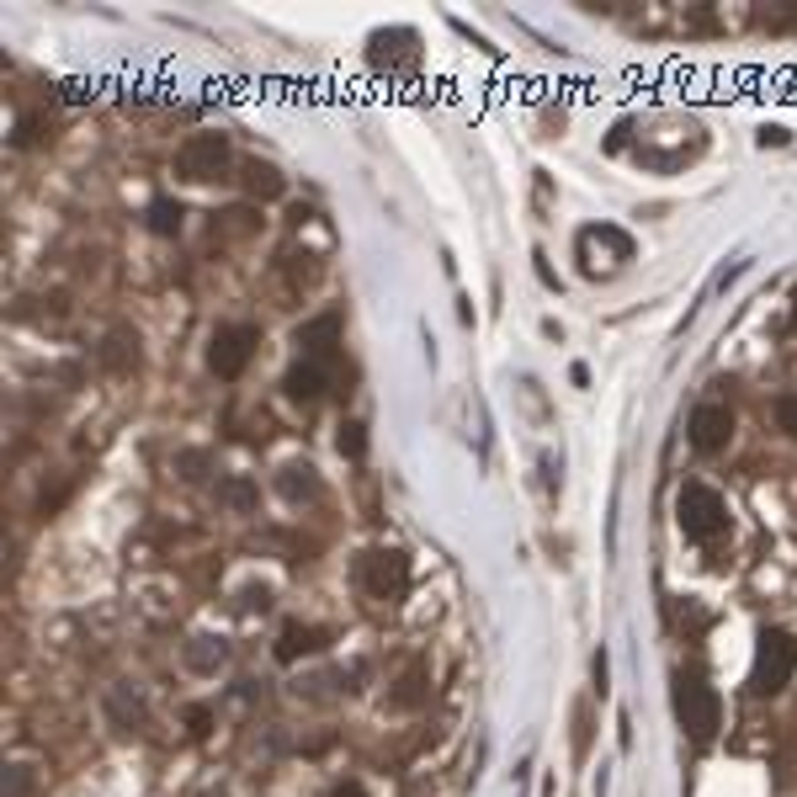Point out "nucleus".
Here are the masks:
<instances>
[{
  "label": "nucleus",
  "instance_id": "20e7f679",
  "mask_svg": "<svg viewBox=\"0 0 797 797\" xmlns=\"http://www.w3.org/2000/svg\"><path fill=\"white\" fill-rule=\"evenodd\" d=\"M229 170V139L224 133H192L176 150V176L181 181H218Z\"/></svg>",
  "mask_w": 797,
  "mask_h": 797
},
{
  "label": "nucleus",
  "instance_id": "39448f33",
  "mask_svg": "<svg viewBox=\"0 0 797 797\" xmlns=\"http://www.w3.org/2000/svg\"><path fill=\"white\" fill-rule=\"evenodd\" d=\"M250 352H255V324H218L213 341H207V367L218 378H239Z\"/></svg>",
  "mask_w": 797,
  "mask_h": 797
},
{
  "label": "nucleus",
  "instance_id": "f8f14e48",
  "mask_svg": "<svg viewBox=\"0 0 797 797\" xmlns=\"http://www.w3.org/2000/svg\"><path fill=\"white\" fill-rule=\"evenodd\" d=\"M314 628H287V633H282V659H298V649H314Z\"/></svg>",
  "mask_w": 797,
  "mask_h": 797
},
{
  "label": "nucleus",
  "instance_id": "f257e3e1",
  "mask_svg": "<svg viewBox=\"0 0 797 797\" xmlns=\"http://www.w3.org/2000/svg\"><path fill=\"white\" fill-rule=\"evenodd\" d=\"M680 511V532L691 537V543H717L723 532H728V505H723V495L707 489V484H686L676 500Z\"/></svg>",
  "mask_w": 797,
  "mask_h": 797
},
{
  "label": "nucleus",
  "instance_id": "9d476101",
  "mask_svg": "<svg viewBox=\"0 0 797 797\" xmlns=\"http://www.w3.org/2000/svg\"><path fill=\"white\" fill-rule=\"evenodd\" d=\"M245 187H250L255 198H282V176L272 170V165H261V159L245 165Z\"/></svg>",
  "mask_w": 797,
  "mask_h": 797
},
{
  "label": "nucleus",
  "instance_id": "423d86ee",
  "mask_svg": "<svg viewBox=\"0 0 797 797\" xmlns=\"http://www.w3.org/2000/svg\"><path fill=\"white\" fill-rule=\"evenodd\" d=\"M686 437H691V447H697L702 457L723 452V447H728V437H734V409H728V404H717V398L697 404V409H691V426H686Z\"/></svg>",
  "mask_w": 797,
  "mask_h": 797
},
{
  "label": "nucleus",
  "instance_id": "6e6552de",
  "mask_svg": "<svg viewBox=\"0 0 797 797\" xmlns=\"http://www.w3.org/2000/svg\"><path fill=\"white\" fill-rule=\"evenodd\" d=\"M335 346H341V314H319L314 324L298 330V352L309 361H335Z\"/></svg>",
  "mask_w": 797,
  "mask_h": 797
},
{
  "label": "nucleus",
  "instance_id": "2eb2a0df",
  "mask_svg": "<svg viewBox=\"0 0 797 797\" xmlns=\"http://www.w3.org/2000/svg\"><path fill=\"white\" fill-rule=\"evenodd\" d=\"M341 452H352V457H361V452H367V437H361L357 420H352V426H341Z\"/></svg>",
  "mask_w": 797,
  "mask_h": 797
},
{
  "label": "nucleus",
  "instance_id": "dca6fc26",
  "mask_svg": "<svg viewBox=\"0 0 797 797\" xmlns=\"http://www.w3.org/2000/svg\"><path fill=\"white\" fill-rule=\"evenodd\" d=\"M335 797H367V793H361L357 782H352V787H335Z\"/></svg>",
  "mask_w": 797,
  "mask_h": 797
},
{
  "label": "nucleus",
  "instance_id": "7ed1b4c3",
  "mask_svg": "<svg viewBox=\"0 0 797 797\" xmlns=\"http://www.w3.org/2000/svg\"><path fill=\"white\" fill-rule=\"evenodd\" d=\"M797 670V643L787 633H776V628H765L760 633V649H756V670H750V691L760 697H776Z\"/></svg>",
  "mask_w": 797,
  "mask_h": 797
},
{
  "label": "nucleus",
  "instance_id": "9b49d317",
  "mask_svg": "<svg viewBox=\"0 0 797 797\" xmlns=\"http://www.w3.org/2000/svg\"><path fill=\"white\" fill-rule=\"evenodd\" d=\"M150 229H155V235H176V229H181V207H176V202H150Z\"/></svg>",
  "mask_w": 797,
  "mask_h": 797
},
{
  "label": "nucleus",
  "instance_id": "ddd939ff",
  "mask_svg": "<svg viewBox=\"0 0 797 797\" xmlns=\"http://www.w3.org/2000/svg\"><path fill=\"white\" fill-rule=\"evenodd\" d=\"M776 426H782L787 437H797V394H782V398H776Z\"/></svg>",
  "mask_w": 797,
  "mask_h": 797
},
{
  "label": "nucleus",
  "instance_id": "f03ea898",
  "mask_svg": "<svg viewBox=\"0 0 797 797\" xmlns=\"http://www.w3.org/2000/svg\"><path fill=\"white\" fill-rule=\"evenodd\" d=\"M676 717L697 745H707V739L717 734V717H723L717 691L702 676H676Z\"/></svg>",
  "mask_w": 797,
  "mask_h": 797
},
{
  "label": "nucleus",
  "instance_id": "1a4fd4ad",
  "mask_svg": "<svg viewBox=\"0 0 797 797\" xmlns=\"http://www.w3.org/2000/svg\"><path fill=\"white\" fill-rule=\"evenodd\" d=\"M335 383V361H298L293 372H287V394L293 398H319L324 389Z\"/></svg>",
  "mask_w": 797,
  "mask_h": 797
},
{
  "label": "nucleus",
  "instance_id": "0eeeda50",
  "mask_svg": "<svg viewBox=\"0 0 797 797\" xmlns=\"http://www.w3.org/2000/svg\"><path fill=\"white\" fill-rule=\"evenodd\" d=\"M367 591L378 600H394L409 591V563L404 554H372L367 558Z\"/></svg>",
  "mask_w": 797,
  "mask_h": 797
},
{
  "label": "nucleus",
  "instance_id": "4468645a",
  "mask_svg": "<svg viewBox=\"0 0 797 797\" xmlns=\"http://www.w3.org/2000/svg\"><path fill=\"white\" fill-rule=\"evenodd\" d=\"M574 728H580V734H574V756L585 760V750H591V707L574 713Z\"/></svg>",
  "mask_w": 797,
  "mask_h": 797
}]
</instances>
